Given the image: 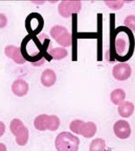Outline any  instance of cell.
Listing matches in <instances>:
<instances>
[{
    "instance_id": "6da1fadb",
    "label": "cell",
    "mask_w": 135,
    "mask_h": 151,
    "mask_svg": "<svg viewBox=\"0 0 135 151\" xmlns=\"http://www.w3.org/2000/svg\"><path fill=\"white\" fill-rule=\"evenodd\" d=\"M79 139L69 131L59 133L55 139V147L57 151H78L79 147Z\"/></svg>"
},
{
    "instance_id": "7a4b0ae2",
    "label": "cell",
    "mask_w": 135,
    "mask_h": 151,
    "mask_svg": "<svg viewBox=\"0 0 135 151\" xmlns=\"http://www.w3.org/2000/svg\"><path fill=\"white\" fill-rule=\"evenodd\" d=\"M51 36L58 44L62 47H70L72 44V36L70 32L61 25H54L51 29Z\"/></svg>"
},
{
    "instance_id": "3957f363",
    "label": "cell",
    "mask_w": 135,
    "mask_h": 151,
    "mask_svg": "<svg viewBox=\"0 0 135 151\" xmlns=\"http://www.w3.org/2000/svg\"><path fill=\"white\" fill-rule=\"evenodd\" d=\"M82 4L80 1H62L58 6V11L62 17L69 18L73 14L79 13Z\"/></svg>"
},
{
    "instance_id": "277c9868",
    "label": "cell",
    "mask_w": 135,
    "mask_h": 151,
    "mask_svg": "<svg viewBox=\"0 0 135 151\" xmlns=\"http://www.w3.org/2000/svg\"><path fill=\"white\" fill-rule=\"evenodd\" d=\"M131 75V68L128 63L122 62L114 65L113 68V78L118 81H125Z\"/></svg>"
},
{
    "instance_id": "5b68a950",
    "label": "cell",
    "mask_w": 135,
    "mask_h": 151,
    "mask_svg": "<svg viewBox=\"0 0 135 151\" xmlns=\"http://www.w3.org/2000/svg\"><path fill=\"white\" fill-rule=\"evenodd\" d=\"M113 132L118 139H126L130 138L131 134V128L128 122L124 120H119L113 125Z\"/></svg>"
},
{
    "instance_id": "8992f818",
    "label": "cell",
    "mask_w": 135,
    "mask_h": 151,
    "mask_svg": "<svg viewBox=\"0 0 135 151\" xmlns=\"http://www.w3.org/2000/svg\"><path fill=\"white\" fill-rule=\"evenodd\" d=\"M5 54L7 58L13 60L16 64H25L26 60L22 55L21 49L14 45H7L5 48Z\"/></svg>"
},
{
    "instance_id": "52a82bcc",
    "label": "cell",
    "mask_w": 135,
    "mask_h": 151,
    "mask_svg": "<svg viewBox=\"0 0 135 151\" xmlns=\"http://www.w3.org/2000/svg\"><path fill=\"white\" fill-rule=\"evenodd\" d=\"M11 89L14 96H16L17 97H23L26 96L29 91V85L25 80L19 78L14 81Z\"/></svg>"
},
{
    "instance_id": "ba28073f",
    "label": "cell",
    "mask_w": 135,
    "mask_h": 151,
    "mask_svg": "<svg viewBox=\"0 0 135 151\" xmlns=\"http://www.w3.org/2000/svg\"><path fill=\"white\" fill-rule=\"evenodd\" d=\"M56 81H57V76L54 70L51 68H47L43 72L41 76V82L43 86L51 87L56 83Z\"/></svg>"
},
{
    "instance_id": "9c48e42d",
    "label": "cell",
    "mask_w": 135,
    "mask_h": 151,
    "mask_svg": "<svg viewBox=\"0 0 135 151\" xmlns=\"http://www.w3.org/2000/svg\"><path fill=\"white\" fill-rule=\"evenodd\" d=\"M96 130H97V127H96L95 122H84L82 129H81L80 135H82L86 139H89L95 135Z\"/></svg>"
},
{
    "instance_id": "30bf717a",
    "label": "cell",
    "mask_w": 135,
    "mask_h": 151,
    "mask_svg": "<svg viewBox=\"0 0 135 151\" xmlns=\"http://www.w3.org/2000/svg\"><path fill=\"white\" fill-rule=\"evenodd\" d=\"M134 104L131 102H123L118 105V113L123 118H129L132 115L134 111Z\"/></svg>"
},
{
    "instance_id": "8fae6325",
    "label": "cell",
    "mask_w": 135,
    "mask_h": 151,
    "mask_svg": "<svg viewBox=\"0 0 135 151\" xmlns=\"http://www.w3.org/2000/svg\"><path fill=\"white\" fill-rule=\"evenodd\" d=\"M47 52L51 57V59H53L55 60H63L69 54L68 50L64 48H52L51 46L47 50Z\"/></svg>"
},
{
    "instance_id": "7c38bea8",
    "label": "cell",
    "mask_w": 135,
    "mask_h": 151,
    "mask_svg": "<svg viewBox=\"0 0 135 151\" xmlns=\"http://www.w3.org/2000/svg\"><path fill=\"white\" fill-rule=\"evenodd\" d=\"M34 127L36 129L40 131L48 130L49 127V115L48 114H41L38 115L33 122Z\"/></svg>"
},
{
    "instance_id": "4fadbf2b",
    "label": "cell",
    "mask_w": 135,
    "mask_h": 151,
    "mask_svg": "<svg viewBox=\"0 0 135 151\" xmlns=\"http://www.w3.org/2000/svg\"><path fill=\"white\" fill-rule=\"evenodd\" d=\"M126 97V93L123 89H114L111 94H110V99L111 102L114 104V105H120L121 104H123L125 100Z\"/></svg>"
},
{
    "instance_id": "5bb4252c",
    "label": "cell",
    "mask_w": 135,
    "mask_h": 151,
    "mask_svg": "<svg viewBox=\"0 0 135 151\" xmlns=\"http://www.w3.org/2000/svg\"><path fill=\"white\" fill-rule=\"evenodd\" d=\"M29 139V130L26 126H25L22 129L18 131L15 135V142L18 146H25Z\"/></svg>"
},
{
    "instance_id": "9a60e30c",
    "label": "cell",
    "mask_w": 135,
    "mask_h": 151,
    "mask_svg": "<svg viewBox=\"0 0 135 151\" xmlns=\"http://www.w3.org/2000/svg\"><path fill=\"white\" fill-rule=\"evenodd\" d=\"M105 141L101 138L95 139L90 143L89 151H105Z\"/></svg>"
},
{
    "instance_id": "2e32d148",
    "label": "cell",
    "mask_w": 135,
    "mask_h": 151,
    "mask_svg": "<svg viewBox=\"0 0 135 151\" xmlns=\"http://www.w3.org/2000/svg\"><path fill=\"white\" fill-rule=\"evenodd\" d=\"M25 125L24 124V122L20 120V119H13L10 122V130L12 132L13 135H16L18 133V131L22 129Z\"/></svg>"
},
{
    "instance_id": "e0dca14e",
    "label": "cell",
    "mask_w": 135,
    "mask_h": 151,
    "mask_svg": "<svg viewBox=\"0 0 135 151\" xmlns=\"http://www.w3.org/2000/svg\"><path fill=\"white\" fill-rule=\"evenodd\" d=\"M114 46H115V51L118 55H123L124 52L126 51V47H127V43L125 42V40L123 38H116V40H115V43H114Z\"/></svg>"
},
{
    "instance_id": "ac0fdd59",
    "label": "cell",
    "mask_w": 135,
    "mask_h": 151,
    "mask_svg": "<svg viewBox=\"0 0 135 151\" xmlns=\"http://www.w3.org/2000/svg\"><path fill=\"white\" fill-rule=\"evenodd\" d=\"M61 126V120L57 115H49V127L48 130L56 131Z\"/></svg>"
},
{
    "instance_id": "d6986e66",
    "label": "cell",
    "mask_w": 135,
    "mask_h": 151,
    "mask_svg": "<svg viewBox=\"0 0 135 151\" xmlns=\"http://www.w3.org/2000/svg\"><path fill=\"white\" fill-rule=\"evenodd\" d=\"M83 123H84V122L81 120H74L69 124V129L73 132V133H75L77 135H80Z\"/></svg>"
},
{
    "instance_id": "ffe728a7",
    "label": "cell",
    "mask_w": 135,
    "mask_h": 151,
    "mask_svg": "<svg viewBox=\"0 0 135 151\" xmlns=\"http://www.w3.org/2000/svg\"><path fill=\"white\" fill-rule=\"evenodd\" d=\"M105 4L109 8H111L113 10H119L123 6L124 1H123V0H116V1H105Z\"/></svg>"
},
{
    "instance_id": "44dd1931",
    "label": "cell",
    "mask_w": 135,
    "mask_h": 151,
    "mask_svg": "<svg viewBox=\"0 0 135 151\" xmlns=\"http://www.w3.org/2000/svg\"><path fill=\"white\" fill-rule=\"evenodd\" d=\"M124 24L131 30L135 32V15H129L124 19Z\"/></svg>"
},
{
    "instance_id": "7402d4cb",
    "label": "cell",
    "mask_w": 135,
    "mask_h": 151,
    "mask_svg": "<svg viewBox=\"0 0 135 151\" xmlns=\"http://www.w3.org/2000/svg\"><path fill=\"white\" fill-rule=\"evenodd\" d=\"M6 132V124L0 121V138H1Z\"/></svg>"
},
{
    "instance_id": "603a6c76",
    "label": "cell",
    "mask_w": 135,
    "mask_h": 151,
    "mask_svg": "<svg viewBox=\"0 0 135 151\" xmlns=\"http://www.w3.org/2000/svg\"><path fill=\"white\" fill-rule=\"evenodd\" d=\"M0 151H7L6 146L3 143H0Z\"/></svg>"
}]
</instances>
